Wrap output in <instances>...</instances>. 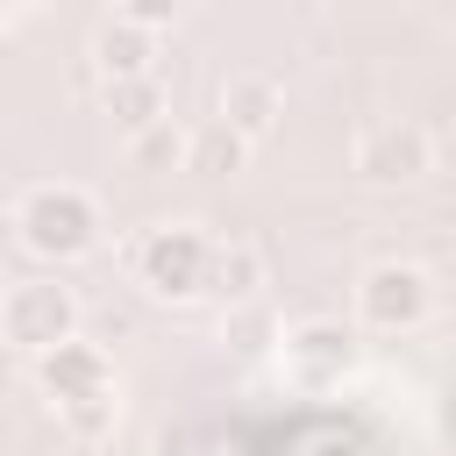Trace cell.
I'll return each instance as SVG.
<instances>
[{
    "label": "cell",
    "mask_w": 456,
    "mask_h": 456,
    "mask_svg": "<svg viewBox=\"0 0 456 456\" xmlns=\"http://www.w3.org/2000/svg\"><path fill=\"white\" fill-rule=\"evenodd\" d=\"M78 321H86V306L64 278H14L0 292V342H14L28 356H50V349L78 342Z\"/></svg>",
    "instance_id": "3957f363"
},
{
    "label": "cell",
    "mask_w": 456,
    "mask_h": 456,
    "mask_svg": "<svg viewBox=\"0 0 456 456\" xmlns=\"http://www.w3.org/2000/svg\"><path fill=\"white\" fill-rule=\"evenodd\" d=\"M207 264H214V235L192 221H150L128 242V278L150 299H207Z\"/></svg>",
    "instance_id": "7a4b0ae2"
},
{
    "label": "cell",
    "mask_w": 456,
    "mask_h": 456,
    "mask_svg": "<svg viewBox=\"0 0 456 456\" xmlns=\"http://www.w3.org/2000/svg\"><path fill=\"white\" fill-rule=\"evenodd\" d=\"M435 321V278L420 264H370L356 278V328L370 335H413Z\"/></svg>",
    "instance_id": "277c9868"
},
{
    "label": "cell",
    "mask_w": 456,
    "mask_h": 456,
    "mask_svg": "<svg viewBox=\"0 0 456 456\" xmlns=\"http://www.w3.org/2000/svg\"><path fill=\"white\" fill-rule=\"evenodd\" d=\"M242 157H249V142L214 114V121H200L192 128V157H185V171H207V178H228V171H242Z\"/></svg>",
    "instance_id": "4fadbf2b"
},
{
    "label": "cell",
    "mask_w": 456,
    "mask_h": 456,
    "mask_svg": "<svg viewBox=\"0 0 456 456\" xmlns=\"http://www.w3.org/2000/svg\"><path fill=\"white\" fill-rule=\"evenodd\" d=\"M278 363H285V385H299V392H335L342 378H356L363 342H356L342 321H299V328H285Z\"/></svg>",
    "instance_id": "5b68a950"
},
{
    "label": "cell",
    "mask_w": 456,
    "mask_h": 456,
    "mask_svg": "<svg viewBox=\"0 0 456 456\" xmlns=\"http://www.w3.org/2000/svg\"><path fill=\"white\" fill-rule=\"evenodd\" d=\"M14 242L43 264H78L100 249V207L86 185H28L14 200Z\"/></svg>",
    "instance_id": "6da1fadb"
},
{
    "label": "cell",
    "mask_w": 456,
    "mask_h": 456,
    "mask_svg": "<svg viewBox=\"0 0 456 456\" xmlns=\"http://www.w3.org/2000/svg\"><path fill=\"white\" fill-rule=\"evenodd\" d=\"M185 157H192V128H178V121L128 135V171H185Z\"/></svg>",
    "instance_id": "7c38bea8"
},
{
    "label": "cell",
    "mask_w": 456,
    "mask_h": 456,
    "mask_svg": "<svg viewBox=\"0 0 456 456\" xmlns=\"http://www.w3.org/2000/svg\"><path fill=\"white\" fill-rule=\"evenodd\" d=\"M278 114H285V93H278V78H271V71H235V78L221 86V121H228L242 142L271 135V128H278Z\"/></svg>",
    "instance_id": "9c48e42d"
},
{
    "label": "cell",
    "mask_w": 456,
    "mask_h": 456,
    "mask_svg": "<svg viewBox=\"0 0 456 456\" xmlns=\"http://www.w3.org/2000/svg\"><path fill=\"white\" fill-rule=\"evenodd\" d=\"M207 292H214V299H228V306L256 299V292H264V256H256L249 242H214V264H207Z\"/></svg>",
    "instance_id": "8fae6325"
},
{
    "label": "cell",
    "mask_w": 456,
    "mask_h": 456,
    "mask_svg": "<svg viewBox=\"0 0 456 456\" xmlns=\"http://www.w3.org/2000/svg\"><path fill=\"white\" fill-rule=\"evenodd\" d=\"M57 428H64L71 442H100V435L114 428V399H86V406H64V413H57Z\"/></svg>",
    "instance_id": "5bb4252c"
},
{
    "label": "cell",
    "mask_w": 456,
    "mask_h": 456,
    "mask_svg": "<svg viewBox=\"0 0 456 456\" xmlns=\"http://www.w3.org/2000/svg\"><path fill=\"white\" fill-rule=\"evenodd\" d=\"M157 28H164V7H114L100 14L93 28V64L114 78H150V57H157Z\"/></svg>",
    "instance_id": "8992f818"
},
{
    "label": "cell",
    "mask_w": 456,
    "mask_h": 456,
    "mask_svg": "<svg viewBox=\"0 0 456 456\" xmlns=\"http://www.w3.org/2000/svg\"><path fill=\"white\" fill-rule=\"evenodd\" d=\"M36 385L50 392V406H86V399H114V363L100 342H64L50 356H36Z\"/></svg>",
    "instance_id": "ba28073f"
},
{
    "label": "cell",
    "mask_w": 456,
    "mask_h": 456,
    "mask_svg": "<svg viewBox=\"0 0 456 456\" xmlns=\"http://www.w3.org/2000/svg\"><path fill=\"white\" fill-rule=\"evenodd\" d=\"M100 100H107V114H114L128 135H142V128L171 121V93H164V78H157V71H150V78H114Z\"/></svg>",
    "instance_id": "30bf717a"
},
{
    "label": "cell",
    "mask_w": 456,
    "mask_h": 456,
    "mask_svg": "<svg viewBox=\"0 0 456 456\" xmlns=\"http://www.w3.org/2000/svg\"><path fill=\"white\" fill-rule=\"evenodd\" d=\"M356 171L363 178H385V185H406V178H428L435 171V142L420 121H370L356 135Z\"/></svg>",
    "instance_id": "52a82bcc"
}]
</instances>
